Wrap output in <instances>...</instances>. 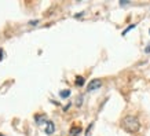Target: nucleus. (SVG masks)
Masks as SVG:
<instances>
[{
    "mask_svg": "<svg viewBox=\"0 0 150 136\" xmlns=\"http://www.w3.org/2000/svg\"><path fill=\"white\" fill-rule=\"evenodd\" d=\"M121 127L128 133H137L141 128V123L135 116H125L121 121Z\"/></svg>",
    "mask_w": 150,
    "mask_h": 136,
    "instance_id": "f257e3e1",
    "label": "nucleus"
},
{
    "mask_svg": "<svg viewBox=\"0 0 150 136\" xmlns=\"http://www.w3.org/2000/svg\"><path fill=\"white\" fill-rule=\"evenodd\" d=\"M100 87H102V81H100L99 78H94V80L90 81L87 91H90V92H91V91H96V89H99Z\"/></svg>",
    "mask_w": 150,
    "mask_h": 136,
    "instance_id": "f03ea898",
    "label": "nucleus"
},
{
    "mask_svg": "<svg viewBox=\"0 0 150 136\" xmlns=\"http://www.w3.org/2000/svg\"><path fill=\"white\" fill-rule=\"evenodd\" d=\"M54 129H55V127H54V124H52V121H47L46 123V133L47 135H51L52 132H54Z\"/></svg>",
    "mask_w": 150,
    "mask_h": 136,
    "instance_id": "7ed1b4c3",
    "label": "nucleus"
},
{
    "mask_svg": "<svg viewBox=\"0 0 150 136\" xmlns=\"http://www.w3.org/2000/svg\"><path fill=\"white\" fill-rule=\"evenodd\" d=\"M59 96H61L62 99H66V98H69V96H70V91H69V89L61 91V92H59Z\"/></svg>",
    "mask_w": 150,
    "mask_h": 136,
    "instance_id": "20e7f679",
    "label": "nucleus"
},
{
    "mask_svg": "<svg viewBox=\"0 0 150 136\" xmlns=\"http://www.w3.org/2000/svg\"><path fill=\"white\" fill-rule=\"evenodd\" d=\"M80 132H81V128H80V127H79V128L74 127V128H72V129H70V135H72V136H77Z\"/></svg>",
    "mask_w": 150,
    "mask_h": 136,
    "instance_id": "39448f33",
    "label": "nucleus"
},
{
    "mask_svg": "<svg viewBox=\"0 0 150 136\" xmlns=\"http://www.w3.org/2000/svg\"><path fill=\"white\" fill-rule=\"evenodd\" d=\"M76 85H83L84 84V78L81 77V76H77V78H76Z\"/></svg>",
    "mask_w": 150,
    "mask_h": 136,
    "instance_id": "423d86ee",
    "label": "nucleus"
},
{
    "mask_svg": "<svg viewBox=\"0 0 150 136\" xmlns=\"http://www.w3.org/2000/svg\"><path fill=\"white\" fill-rule=\"evenodd\" d=\"M137 26V25H135V23H134V25H129V26L127 27V29H124L123 30V33H121V35H123V36H125V35H127L128 32H129V30H131V29H134V27Z\"/></svg>",
    "mask_w": 150,
    "mask_h": 136,
    "instance_id": "0eeeda50",
    "label": "nucleus"
},
{
    "mask_svg": "<svg viewBox=\"0 0 150 136\" xmlns=\"http://www.w3.org/2000/svg\"><path fill=\"white\" fill-rule=\"evenodd\" d=\"M146 52H150V45L149 47H146Z\"/></svg>",
    "mask_w": 150,
    "mask_h": 136,
    "instance_id": "6e6552de",
    "label": "nucleus"
},
{
    "mask_svg": "<svg viewBox=\"0 0 150 136\" xmlns=\"http://www.w3.org/2000/svg\"><path fill=\"white\" fill-rule=\"evenodd\" d=\"M0 136H4V135H1V133H0Z\"/></svg>",
    "mask_w": 150,
    "mask_h": 136,
    "instance_id": "1a4fd4ad",
    "label": "nucleus"
},
{
    "mask_svg": "<svg viewBox=\"0 0 150 136\" xmlns=\"http://www.w3.org/2000/svg\"><path fill=\"white\" fill-rule=\"evenodd\" d=\"M149 33H150V29H149Z\"/></svg>",
    "mask_w": 150,
    "mask_h": 136,
    "instance_id": "9d476101",
    "label": "nucleus"
}]
</instances>
